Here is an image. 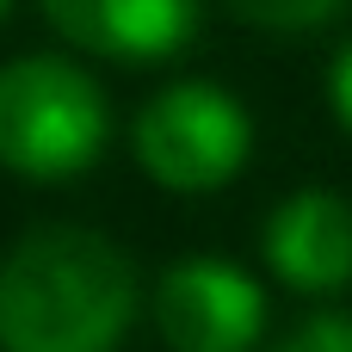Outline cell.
Segmentation results:
<instances>
[{
  "instance_id": "277c9868",
  "label": "cell",
  "mask_w": 352,
  "mask_h": 352,
  "mask_svg": "<svg viewBox=\"0 0 352 352\" xmlns=\"http://www.w3.org/2000/svg\"><path fill=\"white\" fill-rule=\"evenodd\" d=\"M155 322L173 352H248L266 328V297L229 260H179L155 291Z\"/></svg>"
},
{
  "instance_id": "9c48e42d",
  "label": "cell",
  "mask_w": 352,
  "mask_h": 352,
  "mask_svg": "<svg viewBox=\"0 0 352 352\" xmlns=\"http://www.w3.org/2000/svg\"><path fill=\"white\" fill-rule=\"evenodd\" d=\"M328 105H334V118L352 130V43L334 56V68H328Z\"/></svg>"
},
{
  "instance_id": "3957f363",
  "label": "cell",
  "mask_w": 352,
  "mask_h": 352,
  "mask_svg": "<svg viewBox=\"0 0 352 352\" xmlns=\"http://www.w3.org/2000/svg\"><path fill=\"white\" fill-rule=\"evenodd\" d=\"M254 148V118L235 93L210 80H173L136 118V161L167 192H217L241 173Z\"/></svg>"
},
{
  "instance_id": "8992f818",
  "label": "cell",
  "mask_w": 352,
  "mask_h": 352,
  "mask_svg": "<svg viewBox=\"0 0 352 352\" xmlns=\"http://www.w3.org/2000/svg\"><path fill=\"white\" fill-rule=\"evenodd\" d=\"M266 266L291 291H340L352 278V204L334 192H297L266 223Z\"/></svg>"
},
{
  "instance_id": "7a4b0ae2",
  "label": "cell",
  "mask_w": 352,
  "mask_h": 352,
  "mask_svg": "<svg viewBox=\"0 0 352 352\" xmlns=\"http://www.w3.org/2000/svg\"><path fill=\"white\" fill-rule=\"evenodd\" d=\"M111 136L105 93L62 56H19L0 68V167L19 179H74Z\"/></svg>"
},
{
  "instance_id": "52a82bcc",
  "label": "cell",
  "mask_w": 352,
  "mask_h": 352,
  "mask_svg": "<svg viewBox=\"0 0 352 352\" xmlns=\"http://www.w3.org/2000/svg\"><path fill=\"white\" fill-rule=\"evenodd\" d=\"M346 0H229L235 19L260 25V31H316L340 12Z\"/></svg>"
},
{
  "instance_id": "ba28073f",
  "label": "cell",
  "mask_w": 352,
  "mask_h": 352,
  "mask_svg": "<svg viewBox=\"0 0 352 352\" xmlns=\"http://www.w3.org/2000/svg\"><path fill=\"white\" fill-rule=\"evenodd\" d=\"M278 352H352V316H309Z\"/></svg>"
},
{
  "instance_id": "30bf717a",
  "label": "cell",
  "mask_w": 352,
  "mask_h": 352,
  "mask_svg": "<svg viewBox=\"0 0 352 352\" xmlns=\"http://www.w3.org/2000/svg\"><path fill=\"white\" fill-rule=\"evenodd\" d=\"M6 6H12V0H0V19H6Z\"/></svg>"
},
{
  "instance_id": "6da1fadb",
  "label": "cell",
  "mask_w": 352,
  "mask_h": 352,
  "mask_svg": "<svg viewBox=\"0 0 352 352\" xmlns=\"http://www.w3.org/2000/svg\"><path fill=\"white\" fill-rule=\"evenodd\" d=\"M136 309L130 260L93 229H31L0 260L6 352H111Z\"/></svg>"
},
{
  "instance_id": "5b68a950",
  "label": "cell",
  "mask_w": 352,
  "mask_h": 352,
  "mask_svg": "<svg viewBox=\"0 0 352 352\" xmlns=\"http://www.w3.org/2000/svg\"><path fill=\"white\" fill-rule=\"evenodd\" d=\"M37 6L74 50L111 62H167L198 31V0H37Z\"/></svg>"
}]
</instances>
